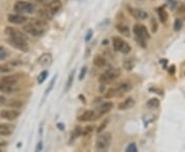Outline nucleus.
Instances as JSON below:
<instances>
[{"label":"nucleus","mask_w":185,"mask_h":152,"mask_svg":"<svg viewBox=\"0 0 185 152\" xmlns=\"http://www.w3.org/2000/svg\"><path fill=\"white\" fill-rule=\"evenodd\" d=\"M111 141H112V135L109 132H102L99 134L96 140V149L98 151H107L109 149Z\"/></svg>","instance_id":"1"},{"label":"nucleus","mask_w":185,"mask_h":152,"mask_svg":"<svg viewBox=\"0 0 185 152\" xmlns=\"http://www.w3.org/2000/svg\"><path fill=\"white\" fill-rule=\"evenodd\" d=\"M119 75H120V70L118 68H109L103 74L100 75L99 81H100V83H105V84L111 83L115 79H117L119 77Z\"/></svg>","instance_id":"2"},{"label":"nucleus","mask_w":185,"mask_h":152,"mask_svg":"<svg viewBox=\"0 0 185 152\" xmlns=\"http://www.w3.org/2000/svg\"><path fill=\"white\" fill-rule=\"evenodd\" d=\"M13 11L17 13H33L35 11V5L29 1L18 0L13 5Z\"/></svg>","instance_id":"3"},{"label":"nucleus","mask_w":185,"mask_h":152,"mask_svg":"<svg viewBox=\"0 0 185 152\" xmlns=\"http://www.w3.org/2000/svg\"><path fill=\"white\" fill-rule=\"evenodd\" d=\"M23 31H24L25 33L29 34V35L35 36V37H41L42 35H44L46 30L39 28L38 26L32 24V23H29V24L25 25V26L23 27Z\"/></svg>","instance_id":"4"},{"label":"nucleus","mask_w":185,"mask_h":152,"mask_svg":"<svg viewBox=\"0 0 185 152\" xmlns=\"http://www.w3.org/2000/svg\"><path fill=\"white\" fill-rule=\"evenodd\" d=\"M101 115L99 114L98 110H87L85 112H83L81 115L78 116V120L81 121V122H87V121H94L96 119L100 118Z\"/></svg>","instance_id":"5"},{"label":"nucleus","mask_w":185,"mask_h":152,"mask_svg":"<svg viewBox=\"0 0 185 152\" xmlns=\"http://www.w3.org/2000/svg\"><path fill=\"white\" fill-rule=\"evenodd\" d=\"M8 42L11 46H13L17 49L21 50L23 52H27L29 50V45L26 39H15V38H8Z\"/></svg>","instance_id":"6"},{"label":"nucleus","mask_w":185,"mask_h":152,"mask_svg":"<svg viewBox=\"0 0 185 152\" xmlns=\"http://www.w3.org/2000/svg\"><path fill=\"white\" fill-rule=\"evenodd\" d=\"M20 91V86H18V83H7L0 80V91L3 94H16Z\"/></svg>","instance_id":"7"},{"label":"nucleus","mask_w":185,"mask_h":152,"mask_svg":"<svg viewBox=\"0 0 185 152\" xmlns=\"http://www.w3.org/2000/svg\"><path fill=\"white\" fill-rule=\"evenodd\" d=\"M133 32L136 37H137V39H144V40H146V39L150 37L146 27L143 26V25L136 24L133 28Z\"/></svg>","instance_id":"8"},{"label":"nucleus","mask_w":185,"mask_h":152,"mask_svg":"<svg viewBox=\"0 0 185 152\" xmlns=\"http://www.w3.org/2000/svg\"><path fill=\"white\" fill-rule=\"evenodd\" d=\"M21 115V112L18 109H4L0 111V117L4 118L6 120H15Z\"/></svg>","instance_id":"9"},{"label":"nucleus","mask_w":185,"mask_h":152,"mask_svg":"<svg viewBox=\"0 0 185 152\" xmlns=\"http://www.w3.org/2000/svg\"><path fill=\"white\" fill-rule=\"evenodd\" d=\"M4 33L8 36V38H15V39H26L27 40V36L23 33L22 31L18 30L17 28H13V27H6L4 29Z\"/></svg>","instance_id":"10"},{"label":"nucleus","mask_w":185,"mask_h":152,"mask_svg":"<svg viewBox=\"0 0 185 152\" xmlns=\"http://www.w3.org/2000/svg\"><path fill=\"white\" fill-rule=\"evenodd\" d=\"M7 21L11 24H16V25H21V24H24L28 21V18L25 17L24 15L22 13H10L8 15L7 17Z\"/></svg>","instance_id":"11"},{"label":"nucleus","mask_w":185,"mask_h":152,"mask_svg":"<svg viewBox=\"0 0 185 152\" xmlns=\"http://www.w3.org/2000/svg\"><path fill=\"white\" fill-rule=\"evenodd\" d=\"M128 10H129V13L137 20H146L148 18L147 11L140 10V8H134V7H130V6H128Z\"/></svg>","instance_id":"12"},{"label":"nucleus","mask_w":185,"mask_h":152,"mask_svg":"<svg viewBox=\"0 0 185 152\" xmlns=\"http://www.w3.org/2000/svg\"><path fill=\"white\" fill-rule=\"evenodd\" d=\"M115 89H116L117 96H122L124 94L131 91L132 89H133V86H132L131 82L124 81V82H120V83H119L116 87H115Z\"/></svg>","instance_id":"13"},{"label":"nucleus","mask_w":185,"mask_h":152,"mask_svg":"<svg viewBox=\"0 0 185 152\" xmlns=\"http://www.w3.org/2000/svg\"><path fill=\"white\" fill-rule=\"evenodd\" d=\"M15 131V125L10 123H0V137L10 136Z\"/></svg>","instance_id":"14"},{"label":"nucleus","mask_w":185,"mask_h":152,"mask_svg":"<svg viewBox=\"0 0 185 152\" xmlns=\"http://www.w3.org/2000/svg\"><path fill=\"white\" fill-rule=\"evenodd\" d=\"M38 63L40 66L42 67H48L52 65L53 63V57L50 54H48V52H46V54H43L41 55L40 58L38 59Z\"/></svg>","instance_id":"15"},{"label":"nucleus","mask_w":185,"mask_h":152,"mask_svg":"<svg viewBox=\"0 0 185 152\" xmlns=\"http://www.w3.org/2000/svg\"><path fill=\"white\" fill-rule=\"evenodd\" d=\"M45 7H47L54 15H56L62 8V2L61 0H53V1L48 2Z\"/></svg>","instance_id":"16"},{"label":"nucleus","mask_w":185,"mask_h":152,"mask_svg":"<svg viewBox=\"0 0 185 152\" xmlns=\"http://www.w3.org/2000/svg\"><path fill=\"white\" fill-rule=\"evenodd\" d=\"M112 108H113V103L112 102H104L103 104L100 105V107L97 108V110H98L99 114H100L101 116H103L104 114L108 113V112H109Z\"/></svg>","instance_id":"17"},{"label":"nucleus","mask_w":185,"mask_h":152,"mask_svg":"<svg viewBox=\"0 0 185 152\" xmlns=\"http://www.w3.org/2000/svg\"><path fill=\"white\" fill-rule=\"evenodd\" d=\"M134 106H135V100L133 98H128L118 105V110H128L133 108Z\"/></svg>","instance_id":"18"},{"label":"nucleus","mask_w":185,"mask_h":152,"mask_svg":"<svg viewBox=\"0 0 185 152\" xmlns=\"http://www.w3.org/2000/svg\"><path fill=\"white\" fill-rule=\"evenodd\" d=\"M126 43H127L126 41H124V39H121L120 37H114L112 39L113 48H114L115 52H121Z\"/></svg>","instance_id":"19"},{"label":"nucleus","mask_w":185,"mask_h":152,"mask_svg":"<svg viewBox=\"0 0 185 152\" xmlns=\"http://www.w3.org/2000/svg\"><path fill=\"white\" fill-rule=\"evenodd\" d=\"M116 30L119 32V34H121L124 37H130L131 36V31H130L129 26H127L124 23H118L116 25Z\"/></svg>","instance_id":"20"},{"label":"nucleus","mask_w":185,"mask_h":152,"mask_svg":"<svg viewBox=\"0 0 185 152\" xmlns=\"http://www.w3.org/2000/svg\"><path fill=\"white\" fill-rule=\"evenodd\" d=\"M38 15L41 18V19L45 20V21H50L54 18V13H52L50 10H48L47 7H44V8H41V10H39L38 11Z\"/></svg>","instance_id":"21"},{"label":"nucleus","mask_w":185,"mask_h":152,"mask_svg":"<svg viewBox=\"0 0 185 152\" xmlns=\"http://www.w3.org/2000/svg\"><path fill=\"white\" fill-rule=\"evenodd\" d=\"M106 64H107V62H106V59L104 57H102V56L95 57L94 65L96 67H98V68H103V67L106 66Z\"/></svg>","instance_id":"22"},{"label":"nucleus","mask_w":185,"mask_h":152,"mask_svg":"<svg viewBox=\"0 0 185 152\" xmlns=\"http://www.w3.org/2000/svg\"><path fill=\"white\" fill-rule=\"evenodd\" d=\"M30 23H32V24L38 26L39 28H42V29H44V30L47 29V23H46L45 20L41 19V18H40V19H31Z\"/></svg>","instance_id":"23"},{"label":"nucleus","mask_w":185,"mask_h":152,"mask_svg":"<svg viewBox=\"0 0 185 152\" xmlns=\"http://www.w3.org/2000/svg\"><path fill=\"white\" fill-rule=\"evenodd\" d=\"M5 104L10 108H13V109H20L23 106V102L18 100H10V101H6Z\"/></svg>","instance_id":"24"},{"label":"nucleus","mask_w":185,"mask_h":152,"mask_svg":"<svg viewBox=\"0 0 185 152\" xmlns=\"http://www.w3.org/2000/svg\"><path fill=\"white\" fill-rule=\"evenodd\" d=\"M0 80L4 82H7V83H18V75H8V76L2 77Z\"/></svg>","instance_id":"25"},{"label":"nucleus","mask_w":185,"mask_h":152,"mask_svg":"<svg viewBox=\"0 0 185 152\" xmlns=\"http://www.w3.org/2000/svg\"><path fill=\"white\" fill-rule=\"evenodd\" d=\"M158 18H159V20H161V23H166L168 22V19H169V15H168V13L166 11V10H164L163 7H161V8H158Z\"/></svg>","instance_id":"26"},{"label":"nucleus","mask_w":185,"mask_h":152,"mask_svg":"<svg viewBox=\"0 0 185 152\" xmlns=\"http://www.w3.org/2000/svg\"><path fill=\"white\" fill-rule=\"evenodd\" d=\"M74 73H75V71H72V72L69 74L68 76V80H67V82H66V87H65V93H67V91L70 89V87L72 86V84H73V80H74Z\"/></svg>","instance_id":"27"},{"label":"nucleus","mask_w":185,"mask_h":152,"mask_svg":"<svg viewBox=\"0 0 185 152\" xmlns=\"http://www.w3.org/2000/svg\"><path fill=\"white\" fill-rule=\"evenodd\" d=\"M159 106V100L156 98H152L150 99L149 101L147 102V107L150 108V109H155Z\"/></svg>","instance_id":"28"},{"label":"nucleus","mask_w":185,"mask_h":152,"mask_svg":"<svg viewBox=\"0 0 185 152\" xmlns=\"http://www.w3.org/2000/svg\"><path fill=\"white\" fill-rule=\"evenodd\" d=\"M135 67V62L133 61V60L131 59H127L124 60V68L126 69V70H132V69Z\"/></svg>","instance_id":"29"},{"label":"nucleus","mask_w":185,"mask_h":152,"mask_svg":"<svg viewBox=\"0 0 185 152\" xmlns=\"http://www.w3.org/2000/svg\"><path fill=\"white\" fill-rule=\"evenodd\" d=\"M47 76H48V71H47V70H43L42 72H41L40 74H39L38 78H37V82H38L39 84L43 83Z\"/></svg>","instance_id":"30"},{"label":"nucleus","mask_w":185,"mask_h":152,"mask_svg":"<svg viewBox=\"0 0 185 152\" xmlns=\"http://www.w3.org/2000/svg\"><path fill=\"white\" fill-rule=\"evenodd\" d=\"M115 96H117V94H116V89H115V87H111V89H109L107 91H106L105 95H104V97H105L106 99L113 98V97H115Z\"/></svg>","instance_id":"31"},{"label":"nucleus","mask_w":185,"mask_h":152,"mask_svg":"<svg viewBox=\"0 0 185 152\" xmlns=\"http://www.w3.org/2000/svg\"><path fill=\"white\" fill-rule=\"evenodd\" d=\"M56 78H57V75H55L54 77H53V79L50 80V84H48V87L45 89V93H44V98L46 96L48 95V94L50 93V91H52L53 89H54V86H55V82H56Z\"/></svg>","instance_id":"32"},{"label":"nucleus","mask_w":185,"mask_h":152,"mask_svg":"<svg viewBox=\"0 0 185 152\" xmlns=\"http://www.w3.org/2000/svg\"><path fill=\"white\" fill-rule=\"evenodd\" d=\"M81 134H82V128H80V126L77 125L75 128H74L73 134H72V137H71V140H74V139H76V138H78L80 135H81Z\"/></svg>","instance_id":"33"},{"label":"nucleus","mask_w":185,"mask_h":152,"mask_svg":"<svg viewBox=\"0 0 185 152\" xmlns=\"http://www.w3.org/2000/svg\"><path fill=\"white\" fill-rule=\"evenodd\" d=\"M9 56V52L7 49H6L5 47H3V46H0V61L1 60H4V59H6Z\"/></svg>","instance_id":"34"},{"label":"nucleus","mask_w":185,"mask_h":152,"mask_svg":"<svg viewBox=\"0 0 185 152\" xmlns=\"http://www.w3.org/2000/svg\"><path fill=\"white\" fill-rule=\"evenodd\" d=\"M182 27H183V22H182V20L176 19L175 22H174V29H175V31H179V30H181Z\"/></svg>","instance_id":"35"},{"label":"nucleus","mask_w":185,"mask_h":152,"mask_svg":"<svg viewBox=\"0 0 185 152\" xmlns=\"http://www.w3.org/2000/svg\"><path fill=\"white\" fill-rule=\"evenodd\" d=\"M11 71V67L8 65H2L0 64V74H4V73H8Z\"/></svg>","instance_id":"36"},{"label":"nucleus","mask_w":185,"mask_h":152,"mask_svg":"<svg viewBox=\"0 0 185 152\" xmlns=\"http://www.w3.org/2000/svg\"><path fill=\"white\" fill-rule=\"evenodd\" d=\"M108 121H109V120H108V119H106L105 121H103V122H102V123L100 124V125H99V128H97V133H98V134H100V133L103 132V131L105 130V128H106V126H107Z\"/></svg>","instance_id":"37"},{"label":"nucleus","mask_w":185,"mask_h":152,"mask_svg":"<svg viewBox=\"0 0 185 152\" xmlns=\"http://www.w3.org/2000/svg\"><path fill=\"white\" fill-rule=\"evenodd\" d=\"M126 151L127 152H137L138 149H137V146H136L135 143H131V144H130L129 146L127 147Z\"/></svg>","instance_id":"38"},{"label":"nucleus","mask_w":185,"mask_h":152,"mask_svg":"<svg viewBox=\"0 0 185 152\" xmlns=\"http://www.w3.org/2000/svg\"><path fill=\"white\" fill-rule=\"evenodd\" d=\"M92 130H94L92 125H87V126H85V128L82 131V134H81V135H83V136H87V135H90V134H91V133L92 132Z\"/></svg>","instance_id":"39"},{"label":"nucleus","mask_w":185,"mask_h":152,"mask_svg":"<svg viewBox=\"0 0 185 152\" xmlns=\"http://www.w3.org/2000/svg\"><path fill=\"white\" fill-rule=\"evenodd\" d=\"M149 91H151V93H155V94H157V95H159V96H163L164 95V91H161V89H156V87H150Z\"/></svg>","instance_id":"40"},{"label":"nucleus","mask_w":185,"mask_h":152,"mask_svg":"<svg viewBox=\"0 0 185 152\" xmlns=\"http://www.w3.org/2000/svg\"><path fill=\"white\" fill-rule=\"evenodd\" d=\"M85 74H87V67H82L81 70H80V73H79V76H78V78H79V80H82L83 78H84Z\"/></svg>","instance_id":"41"},{"label":"nucleus","mask_w":185,"mask_h":152,"mask_svg":"<svg viewBox=\"0 0 185 152\" xmlns=\"http://www.w3.org/2000/svg\"><path fill=\"white\" fill-rule=\"evenodd\" d=\"M92 30H89V31H87V35H85L84 40L87 41V42H89V41L92 39Z\"/></svg>","instance_id":"42"},{"label":"nucleus","mask_w":185,"mask_h":152,"mask_svg":"<svg viewBox=\"0 0 185 152\" xmlns=\"http://www.w3.org/2000/svg\"><path fill=\"white\" fill-rule=\"evenodd\" d=\"M151 25H152V32H156V30H157V24H156V22H155V20H154V19H152Z\"/></svg>","instance_id":"43"},{"label":"nucleus","mask_w":185,"mask_h":152,"mask_svg":"<svg viewBox=\"0 0 185 152\" xmlns=\"http://www.w3.org/2000/svg\"><path fill=\"white\" fill-rule=\"evenodd\" d=\"M168 2H170L169 3V5H170L171 8H174L176 5H177V2L175 1V0H168Z\"/></svg>","instance_id":"44"},{"label":"nucleus","mask_w":185,"mask_h":152,"mask_svg":"<svg viewBox=\"0 0 185 152\" xmlns=\"http://www.w3.org/2000/svg\"><path fill=\"white\" fill-rule=\"evenodd\" d=\"M5 102H6V99L4 98L3 96H0V106L4 105L5 104Z\"/></svg>","instance_id":"45"},{"label":"nucleus","mask_w":185,"mask_h":152,"mask_svg":"<svg viewBox=\"0 0 185 152\" xmlns=\"http://www.w3.org/2000/svg\"><path fill=\"white\" fill-rule=\"evenodd\" d=\"M42 150V142H39L38 144H37V147H36V151H41Z\"/></svg>","instance_id":"46"},{"label":"nucleus","mask_w":185,"mask_h":152,"mask_svg":"<svg viewBox=\"0 0 185 152\" xmlns=\"http://www.w3.org/2000/svg\"><path fill=\"white\" fill-rule=\"evenodd\" d=\"M105 89H106V84L105 83H101L100 86V93H105Z\"/></svg>","instance_id":"47"},{"label":"nucleus","mask_w":185,"mask_h":152,"mask_svg":"<svg viewBox=\"0 0 185 152\" xmlns=\"http://www.w3.org/2000/svg\"><path fill=\"white\" fill-rule=\"evenodd\" d=\"M31 1L37 2V3H46V2H50V0H31Z\"/></svg>","instance_id":"48"},{"label":"nucleus","mask_w":185,"mask_h":152,"mask_svg":"<svg viewBox=\"0 0 185 152\" xmlns=\"http://www.w3.org/2000/svg\"><path fill=\"white\" fill-rule=\"evenodd\" d=\"M57 126H58V128H59V130H61V131H64V130H65V125H64L63 123H61V122L57 123Z\"/></svg>","instance_id":"49"},{"label":"nucleus","mask_w":185,"mask_h":152,"mask_svg":"<svg viewBox=\"0 0 185 152\" xmlns=\"http://www.w3.org/2000/svg\"><path fill=\"white\" fill-rule=\"evenodd\" d=\"M169 72H170V74H174V73H175V66H174V65L171 66V68H170V70H169Z\"/></svg>","instance_id":"50"},{"label":"nucleus","mask_w":185,"mask_h":152,"mask_svg":"<svg viewBox=\"0 0 185 152\" xmlns=\"http://www.w3.org/2000/svg\"><path fill=\"white\" fill-rule=\"evenodd\" d=\"M78 98H79V99H81V100H82V103H83V104H85V103H87V101H85L84 97H83L82 95H79V97H78Z\"/></svg>","instance_id":"51"},{"label":"nucleus","mask_w":185,"mask_h":152,"mask_svg":"<svg viewBox=\"0 0 185 152\" xmlns=\"http://www.w3.org/2000/svg\"><path fill=\"white\" fill-rule=\"evenodd\" d=\"M102 44H103V45H108V40H107V39H105V40L102 41Z\"/></svg>","instance_id":"52"},{"label":"nucleus","mask_w":185,"mask_h":152,"mask_svg":"<svg viewBox=\"0 0 185 152\" xmlns=\"http://www.w3.org/2000/svg\"><path fill=\"white\" fill-rule=\"evenodd\" d=\"M0 152H1V148H0Z\"/></svg>","instance_id":"53"},{"label":"nucleus","mask_w":185,"mask_h":152,"mask_svg":"<svg viewBox=\"0 0 185 152\" xmlns=\"http://www.w3.org/2000/svg\"><path fill=\"white\" fill-rule=\"evenodd\" d=\"M139 1H142V0H139Z\"/></svg>","instance_id":"54"}]
</instances>
